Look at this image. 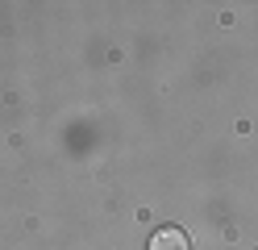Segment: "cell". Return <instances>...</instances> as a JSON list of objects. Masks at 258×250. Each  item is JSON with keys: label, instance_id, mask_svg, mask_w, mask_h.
<instances>
[{"label": "cell", "instance_id": "6da1fadb", "mask_svg": "<svg viewBox=\"0 0 258 250\" xmlns=\"http://www.w3.org/2000/svg\"><path fill=\"white\" fill-rule=\"evenodd\" d=\"M150 250H191V242H187V233H183V229L167 225V229H158L154 238H150Z\"/></svg>", "mask_w": 258, "mask_h": 250}]
</instances>
